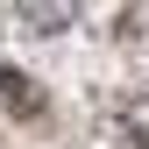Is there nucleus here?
Listing matches in <instances>:
<instances>
[{"label":"nucleus","instance_id":"obj_1","mask_svg":"<svg viewBox=\"0 0 149 149\" xmlns=\"http://www.w3.org/2000/svg\"><path fill=\"white\" fill-rule=\"evenodd\" d=\"M14 14H22L29 29H43V36L71 29V7H64V0H14Z\"/></svg>","mask_w":149,"mask_h":149},{"label":"nucleus","instance_id":"obj_2","mask_svg":"<svg viewBox=\"0 0 149 149\" xmlns=\"http://www.w3.org/2000/svg\"><path fill=\"white\" fill-rule=\"evenodd\" d=\"M0 92H7V107H22V114H36V107H43V92H36L22 71H0Z\"/></svg>","mask_w":149,"mask_h":149},{"label":"nucleus","instance_id":"obj_3","mask_svg":"<svg viewBox=\"0 0 149 149\" xmlns=\"http://www.w3.org/2000/svg\"><path fill=\"white\" fill-rule=\"evenodd\" d=\"M121 128H128V135H142V142H149V100H128V107H121Z\"/></svg>","mask_w":149,"mask_h":149}]
</instances>
